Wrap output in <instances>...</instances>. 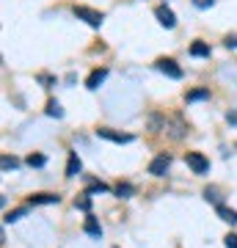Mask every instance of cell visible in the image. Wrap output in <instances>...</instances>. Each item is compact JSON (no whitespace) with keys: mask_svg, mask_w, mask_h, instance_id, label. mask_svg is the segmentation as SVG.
Here are the masks:
<instances>
[{"mask_svg":"<svg viewBox=\"0 0 237 248\" xmlns=\"http://www.w3.org/2000/svg\"><path fill=\"white\" fill-rule=\"evenodd\" d=\"M0 166H3V171H11V169H17V157H9V155H6Z\"/></svg>","mask_w":237,"mask_h":248,"instance_id":"obj_21","label":"cell"},{"mask_svg":"<svg viewBox=\"0 0 237 248\" xmlns=\"http://www.w3.org/2000/svg\"><path fill=\"white\" fill-rule=\"evenodd\" d=\"M44 163H47L44 155H31V157H28V166H31V169H42Z\"/></svg>","mask_w":237,"mask_h":248,"instance_id":"obj_18","label":"cell"},{"mask_svg":"<svg viewBox=\"0 0 237 248\" xmlns=\"http://www.w3.org/2000/svg\"><path fill=\"white\" fill-rule=\"evenodd\" d=\"M47 116H53V119H61L63 116V108H61L58 99H50V102H47Z\"/></svg>","mask_w":237,"mask_h":248,"instance_id":"obj_14","label":"cell"},{"mask_svg":"<svg viewBox=\"0 0 237 248\" xmlns=\"http://www.w3.org/2000/svg\"><path fill=\"white\" fill-rule=\"evenodd\" d=\"M204 199H207V202H212L215 207H221V196H218V190H215V187H207V190H204Z\"/></svg>","mask_w":237,"mask_h":248,"instance_id":"obj_19","label":"cell"},{"mask_svg":"<svg viewBox=\"0 0 237 248\" xmlns=\"http://www.w3.org/2000/svg\"><path fill=\"white\" fill-rule=\"evenodd\" d=\"M223 45H226L229 50H237V33H229L226 39H223Z\"/></svg>","mask_w":237,"mask_h":248,"instance_id":"obj_22","label":"cell"},{"mask_svg":"<svg viewBox=\"0 0 237 248\" xmlns=\"http://www.w3.org/2000/svg\"><path fill=\"white\" fill-rule=\"evenodd\" d=\"M25 213H28V207H17V210L6 213V218H3V221H6V223H17L19 218H25Z\"/></svg>","mask_w":237,"mask_h":248,"instance_id":"obj_15","label":"cell"},{"mask_svg":"<svg viewBox=\"0 0 237 248\" xmlns=\"http://www.w3.org/2000/svg\"><path fill=\"white\" fill-rule=\"evenodd\" d=\"M108 190H111V187H108L105 182H91V187H88L86 193L91 196V193H108Z\"/></svg>","mask_w":237,"mask_h":248,"instance_id":"obj_20","label":"cell"},{"mask_svg":"<svg viewBox=\"0 0 237 248\" xmlns=\"http://www.w3.org/2000/svg\"><path fill=\"white\" fill-rule=\"evenodd\" d=\"M61 196H53V193H39V196H31V204H58Z\"/></svg>","mask_w":237,"mask_h":248,"instance_id":"obj_11","label":"cell"},{"mask_svg":"<svg viewBox=\"0 0 237 248\" xmlns=\"http://www.w3.org/2000/svg\"><path fill=\"white\" fill-rule=\"evenodd\" d=\"M105 78H108V69H94L91 75H88V80H86V89H91V91H97L102 83H105Z\"/></svg>","mask_w":237,"mask_h":248,"instance_id":"obj_7","label":"cell"},{"mask_svg":"<svg viewBox=\"0 0 237 248\" xmlns=\"http://www.w3.org/2000/svg\"><path fill=\"white\" fill-rule=\"evenodd\" d=\"M39 80H42V83L47 86V89H50V86L55 83V78H50V75H39Z\"/></svg>","mask_w":237,"mask_h":248,"instance_id":"obj_25","label":"cell"},{"mask_svg":"<svg viewBox=\"0 0 237 248\" xmlns=\"http://www.w3.org/2000/svg\"><path fill=\"white\" fill-rule=\"evenodd\" d=\"M80 171H83V163H80L78 152H72V155H69V163H66V177H78Z\"/></svg>","mask_w":237,"mask_h":248,"instance_id":"obj_8","label":"cell"},{"mask_svg":"<svg viewBox=\"0 0 237 248\" xmlns=\"http://www.w3.org/2000/svg\"><path fill=\"white\" fill-rule=\"evenodd\" d=\"M226 122L229 124H237V113H235V110H229V113H226Z\"/></svg>","mask_w":237,"mask_h":248,"instance_id":"obj_26","label":"cell"},{"mask_svg":"<svg viewBox=\"0 0 237 248\" xmlns=\"http://www.w3.org/2000/svg\"><path fill=\"white\" fill-rule=\"evenodd\" d=\"M155 17H158V22H160L163 28H174V25H176L174 11L168 9V6H158V9H155Z\"/></svg>","mask_w":237,"mask_h":248,"instance_id":"obj_5","label":"cell"},{"mask_svg":"<svg viewBox=\"0 0 237 248\" xmlns=\"http://www.w3.org/2000/svg\"><path fill=\"white\" fill-rule=\"evenodd\" d=\"M215 210H218V218H221V221L232 223V226L237 223V210H229V207H223V204H221V207H215Z\"/></svg>","mask_w":237,"mask_h":248,"instance_id":"obj_10","label":"cell"},{"mask_svg":"<svg viewBox=\"0 0 237 248\" xmlns=\"http://www.w3.org/2000/svg\"><path fill=\"white\" fill-rule=\"evenodd\" d=\"M223 246H226V248H237V234H226V237H223Z\"/></svg>","mask_w":237,"mask_h":248,"instance_id":"obj_23","label":"cell"},{"mask_svg":"<svg viewBox=\"0 0 237 248\" xmlns=\"http://www.w3.org/2000/svg\"><path fill=\"white\" fill-rule=\"evenodd\" d=\"M235 149H237V143H235Z\"/></svg>","mask_w":237,"mask_h":248,"instance_id":"obj_27","label":"cell"},{"mask_svg":"<svg viewBox=\"0 0 237 248\" xmlns=\"http://www.w3.org/2000/svg\"><path fill=\"white\" fill-rule=\"evenodd\" d=\"M190 55H196V58H207V55H210V45L193 42V45H190Z\"/></svg>","mask_w":237,"mask_h":248,"instance_id":"obj_13","label":"cell"},{"mask_svg":"<svg viewBox=\"0 0 237 248\" xmlns=\"http://www.w3.org/2000/svg\"><path fill=\"white\" fill-rule=\"evenodd\" d=\"M185 163H188V169L193 171V174H199V177L210 171V160L204 157L202 152H188V155H185Z\"/></svg>","mask_w":237,"mask_h":248,"instance_id":"obj_1","label":"cell"},{"mask_svg":"<svg viewBox=\"0 0 237 248\" xmlns=\"http://www.w3.org/2000/svg\"><path fill=\"white\" fill-rule=\"evenodd\" d=\"M155 66H158V72H163V75H166V78H171V80L182 78V69H179V66H176V61H171V58H160Z\"/></svg>","mask_w":237,"mask_h":248,"instance_id":"obj_3","label":"cell"},{"mask_svg":"<svg viewBox=\"0 0 237 248\" xmlns=\"http://www.w3.org/2000/svg\"><path fill=\"white\" fill-rule=\"evenodd\" d=\"M75 207H78V210H83V213H88V210H91V196L83 193L78 202H75Z\"/></svg>","mask_w":237,"mask_h":248,"instance_id":"obj_17","label":"cell"},{"mask_svg":"<svg viewBox=\"0 0 237 248\" xmlns=\"http://www.w3.org/2000/svg\"><path fill=\"white\" fill-rule=\"evenodd\" d=\"M99 138H105V141H113V143H130L132 135L127 133H116V130H108V127H102V130H97Z\"/></svg>","mask_w":237,"mask_h":248,"instance_id":"obj_6","label":"cell"},{"mask_svg":"<svg viewBox=\"0 0 237 248\" xmlns=\"http://www.w3.org/2000/svg\"><path fill=\"white\" fill-rule=\"evenodd\" d=\"M132 193H135V187L127 185V182H119V185H116V196H119V199H130Z\"/></svg>","mask_w":237,"mask_h":248,"instance_id":"obj_16","label":"cell"},{"mask_svg":"<svg viewBox=\"0 0 237 248\" xmlns=\"http://www.w3.org/2000/svg\"><path fill=\"white\" fill-rule=\"evenodd\" d=\"M168 166H171V155H158V157L149 163V174L152 177H163L168 171Z\"/></svg>","mask_w":237,"mask_h":248,"instance_id":"obj_4","label":"cell"},{"mask_svg":"<svg viewBox=\"0 0 237 248\" xmlns=\"http://www.w3.org/2000/svg\"><path fill=\"white\" fill-rule=\"evenodd\" d=\"M212 3H215V0H193V6H196V9H210Z\"/></svg>","mask_w":237,"mask_h":248,"instance_id":"obj_24","label":"cell"},{"mask_svg":"<svg viewBox=\"0 0 237 248\" xmlns=\"http://www.w3.org/2000/svg\"><path fill=\"white\" fill-rule=\"evenodd\" d=\"M188 102H202V99H210V89H193V91H188Z\"/></svg>","mask_w":237,"mask_h":248,"instance_id":"obj_12","label":"cell"},{"mask_svg":"<svg viewBox=\"0 0 237 248\" xmlns=\"http://www.w3.org/2000/svg\"><path fill=\"white\" fill-rule=\"evenodd\" d=\"M75 17L83 19V22H88L91 28H99L102 25V11H94V9H88V6H75Z\"/></svg>","mask_w":237,"mask_h":248,"instance_id":"obj_2","label":"cell"},{"mask_svg":"<svg viewBox=\"0 0 237 248\" xmlns=\"http://www.w3.org/2000/svg\"><path fill=\"white\" fill-rule=\"evenodd\" d=\"M83 229H86V234H91V237H102V226H99L97 218H86V223H83Z\"/></svg>","mask_w":237,"mask_h":248,"instance_id":"obj_9","label":"cell"}]
</instances>
